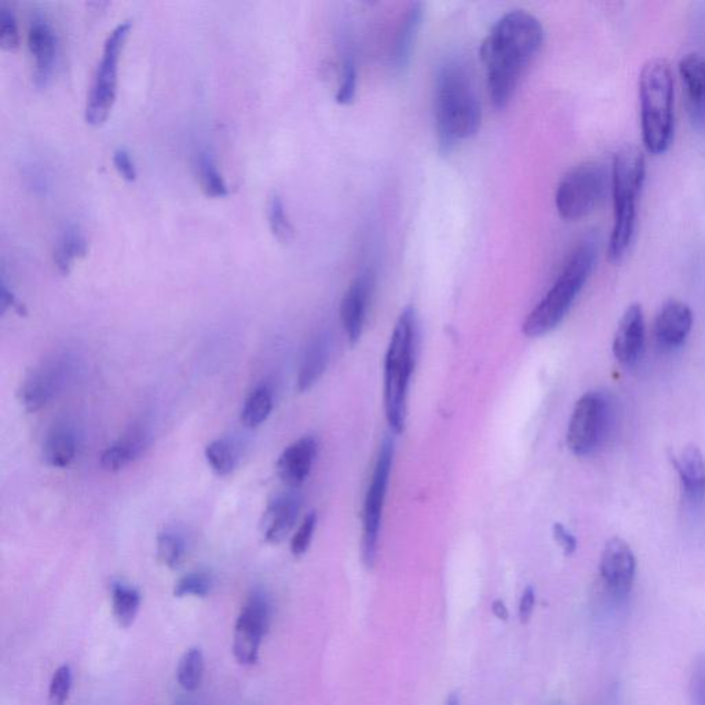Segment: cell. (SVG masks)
<instances>
[{"label": "cell", "instance_id": "6da1fadb", "mask_svg": "<svg viewBox=\"0 0 705 705\" xmlns=\"http://www.w3.org/2000/svg\"><path fill=\"white\" fill-rule=\"evenodd\" d=\"M543 40L542 24L524 10L507 13L493 25L482 42L480 56L495 108L503 109L509 104L522 72L539 53Z\"/></svg>", "mask_w": 705, "mask_h": 705}, {"label": "cell", "instance_id": "7a4b0ae2", "mask_svg": "<svg viewBox=\"0 0 705 705\" xmlns=\"http://www.w3.org/2000/svg\"><path fill=\"white\" fill-rule=\"evenodd\" d=\"M438 151L447 156L481 126V104L465 62L447 60L438 68L434 87Z\"/></svg>", "mask_w": 705, "mask_h": 705}, {"label": "cell", "instance_id": "3957f363", "mask_svg": "<svg viewBox=\"0 0 705 705\" xmlns=\"http://www.w3.org/2000/svg\"><path fill=\"white\" fill-rule=\"evenodd\" d=\"M598 255L597 235H588L577 244L566 259L553 287L522 324V332L528 338H540L550 334L564 321L588 279L593 275Z\"/></svg>", "mask_w": 705, "mask_h": 705}, {"label": "cell", "instance_id": "277c9868", "mask_svg": "<svg viewBox=\"0 0 705 705\" xmlns=\"http://www.w3.org/2000/svg\"><path fill=\"white\" fill-rule=\"evenodd\" d=\"M646 178V159L637 146H626L616 153L610 168L613 197V228L608 244V259L619 263L626 257L637 233V204Z\"/></svg>", "mask_w": 705, "mask_h": 705}, {"label": "cell", "instance_id": "5b68a950", "mask_svg": "<svg viewBox=\"0 0 705 705\" xmlns=\"http://www.w3.org/2000/svg\"><path fill=\"white\" fill-rule=\"evenodd\" d=\"M642 142L650 155H663L674 141L675 80L666 58H652L639 75Z\"/></svg>", "mask_w": 705, "mask_h": 705}, {"label": "cell", "instance_id": "8992f818", "mask_svg": "<svg viewBox=\"0 0 705 705\" xmlns=\"http://www.w3.org/2000/svg\"><path fill=\"white\" fill-rule=\"evenodd\" d=\"M418 320L412 306L405 308L394 325L385 359L383 405L387 423L393 433L401 434L407 423L409 382L415 367Z\"/></svg>", "mask_w": 705, "mask_h": 705}, {"label": "cell", "instance_id": "52a82bcc", "mask_svg": "<svg viewBox=\"0 0 705 705\" xmlns=\"http://www.w3.org/2000/svg\"><path fill=\"white\" fill-rule=\"evenodd\" d=\"M610 191V173L601 163L588 162L571 168L555 192V207L565 221H580L593 214Z\"/></svg>", "mask_w": 705, "mask_h": 705}, {"label": "cell", "instance_id": "ba28073f", "mask_svg": "<svg viewBox=\"0 0 705 705\" xmlns=\"http://www.w3.org/2000/svg\"><path fill=\"white\" fill-rule=\"evenodd\" d=\"M133 21H120L109 32L102 49L101 60L98 62L90 93L87 96L84 119L91 126H100L108 119L116 100V87H118V65L120 54L126 43Z\"/></svg>", "mask_w": 705, "mask_h": 705}, {"label": "cell", "instance_id": "9c48e42d", "mask_svg": "<svg viewBox=\"0 0 705 705\" xmlns=\"http://www.w3.org/2000/svg\"><path fill=\"white\" fill-rule=\"evenodd\" d=\"M613 420L612 401L604 392H588L573 408L566 444L577 456L595 454L610 433Z\"/></svg>", "mask_w": 705, "mask_h": 705}, {"label": "cell", "instance_id": "30bf717a", "mask_svg": "<svg viewBox=\"0 0 705 705\" xmlns=\"http://www.w3.org/2000/svg\"><path fill=\"white\" fill-rule=\"evenodd\" d=\"M394 458V443L387 437L379 449L370 487L365 495L363 509V560L368 568L375 564L378 554L379 532H381L383 507L389 487Z\"/></svg>", "mask_w": 705, "mask_h": 705}, {"label": "cell", "instance_id": "8fae6325", "mask_svg": "<svg viewBox=\"0 0 705 705\" xmlns=\"http://www.w3.org/2000/svg\"><path fill=\"white\" fill-rule=\"evenodd\" d=\"M272 616L270 599L261 591H254L241 609L233 635V653L243 666L257 663L262 638L268 633Z\"/></svg>", "mask_w": 705, "mask_h": 705}, {"label": "cell", "instance_id": "7c38bea8", "mask_svg": "<svg viewBox=\"0 0 705 705\" xmlns=\"http://www.w3.org/2000/svg\"><path fill=\"white\" fill-rule=\"evenodd\" d=\"M71 365L65 356H56L43 361L29 372L21 383L20 403L25 411L35 414L46 407L57 396L67 381Z\"/></svg>", "mask_w": 705, "mask_h": 705}, {"label": "cell", "instance_id": "4fadbf2b", "mask_svg": "<svg viewBox=\"0 0 705 705\" xmlns=\"http://www.w3.org/2000/svg\"><path fill=\"white\" fill-rule=\"evenodd\" d=\"M635 572L637 560L630 544L620 538L608 540L599 561V575L606 590L613 597H627L633 588Z\"/></svg>", "mask_w": 705, "mask_h": 705}, {"label": "cell", "instance_id": "5bb4252c", "mask_svg": "<svg viewBox=\"0 0 705 705\" xmlns=\"http://www.w3.org/2000/svg\"><path fill=\"white\" fill-rule=\"evenodd\" d=\"M374 284L375 279L371 272L361 273L350 283L343 295L341 320L347 341L352 346H356L363 335Z\"/></svg>", "mask_w": 705, "mask_h": 705}, {"label": "cell", "instance_id": "9a60e30c", "mask_svg": "<svg viewBox=\"0 0 705 705\" xmlns=\"http://www.w3.org/2000/svg\"><path fill=\"white\" fill-rule=\"evenodd\" d=\"M28 49L35 58L34 82L38 89H45L53 76L57 58V36L49 21L35 16L29 21Z\"/></svg>", "mask_w": 705, "mask_h": 705}, {"label": "cell", "instance_id": "2e32d148", "mask_svg": "<svg viewBox=\"0 0 705 705\" xmlns=\"http://www.w3.org/2000/svg\"><path fill=\"white\" fill-rule=\"evenodd\" d=\"M645 316L639 303L628 306L620 319L615 338H613V356L620 364L630 367L641 359L645 349Z\"/></svg>", "mask_w": 705, "mask_h": 705}, {"label": "cell", "instance_id": "e0dca14e", "mask_svg": "<svg viewBox=\"0 0 705 705\" xmlns=\"http://www.w3.org/2000/svg\"><path fill=\"white\" fill-rule=\"evenodd\" d=\"M681 76L686 93V107L690 122L697 130H705V57L692 51L679 61Z\"/></svg>", "mask_w": 705, "mask_h": 705}, {"label": "cell", "instance_id": "ac0fdd59", "mask_svg": "<svg viewBox=\"0 0 705 705\" xmlns=\"http://www.w3.org/2000/svg\"><path fill=\"white\" fill-rule=\"evenodd\" d=\"M693 312L685 302L670 299L661 306L655 319V336L660 346L677 349L686 342L693 328Z\"/></svg>", "mask_w": 705, "mask_h": 705}, {"label": "cell", "instance_id": "d6986e66", "mask_svg": "<svg viewBox=\"0 0 705 705\" xmlns=\"http://www.w3.org/2000/svg\"><path fill=\"white\" fill-rule=\"evenodd\" d=\"M317 449L316 438L309 436L299 438L284 449L277 460L276 470L277 476L287 487L298 488L306 481L316 460Z\"/></svg>", "mask_w": 705, "mask_h": 705}, {"label": "cell", "instance_id": "ffe728a7", "mask_svg": "<svg viewBox=\"0 0 705 705\" xmlns=\"http://www.w3.org/2000/svg\"><path fill=\"white\" fill-rule=\"evenodd\" d=\"M301 510L297 493L276 496L266 507L261 521L263 538L270 544H279L290 535Z\"/></svg>", "mask_w": 705, "mask_h": 705}, {"label": "cell", "instance_id": "44dd1931", "mask_svg": "<svg viewBox=\"0 0 705 705\" xmlns=\"http://www.w3.org/2000/svg\"><path fill=\"white\" fill-rule=\"evenodd\" d=\"M671 463L677 471L683 495L693 506L705 500V460L696 445H689L681 455H671Z\"/></svg>", "mask_w": 705, "mask_h": 705}, {"label": "cell", "instance_id": "7402d4cb", "mask_svg": "<svg viewBox=\"0 0 705 705\" xmlns=\"http://www.w3.org/2000/svg\"><path fill=\"white\" fill-rule=\"evenodd\" d=\"M149 444V433L145 426L135 425L127 430L116 443L109 445L102 452L100 463L102 469L111 471L123 470L124 467L140 458Z\"/></svg>", "mask_w": 705, "mask_h": 705}, {"label": "cell", "instance_id": "603a6c76", "mask_svg": "<svg viewBox=\"0 0 705 705\" xmlns=\"http://www.w3.org/2000/svg\"><path fill=\"white\" fill-rule=\"evenodd\" d=\"M423 5L422 3H412L407 14L398 27L396 42L393 49V68L398 73H404L411 64L412 53L416 39H418L419 29L422 27Z\"/></svg>", "mask_w": 705, "mask_h": 705}, {"label": "cell", "instance_id": "cb8c5ba5", "mask_svg": "<svg viewBox=\"0 0 705 705\" xmlns=\"http://www.w3.org/2000/svg\"><path fill=\"white\" fill-rule=\"evenodd\" d=\"M330 339L327 335H319L306 347L305 354L298 374V390L301 393L308 392L327 370L330 361Z\"/></svg>", "mask_w": 705, "mask_h": 705}, {"label": "cell", "instance_id": "d4e9b609", "mask_svg": "<svg viewBox=\"0 0 705 705\" xmlns=\"http://www.w3.org/2000/svg\"><path fill=\"white\" fill-rule=\"evenodd\" d=\"M78 451L75 431L69 426L58 425L47 434L43 443V458L47 465L56 469H65L72 465Z\"/></svg>", "mask_w": 705, "mask_h": 705}, {"label": "cell", "instance_id": "484cf974", "mask_svg": "<svg viewBox=\"0 0 705 705\" xmlns=\"http://www.w3.org/2000/svg\"><path fill=\"white\" fill-rule=\"evenodd\" d=\"M87 239L78 225L71 224L62 230L54 247L53 261L62 275L71 272L76 259L86 257Z\"/></svg>", "mask_w": 705, "mask_h": 705}, {"label": "cell", "instance_id": "4316f807", "mask_svg": "<svg viewBox=\"0 0 705 705\" xmlns=\"http://www.w3.org/2000/svg\"><path fill=\"white\" fill-rule=\"evenodd\" d=\"M196 174L202 191L208 197L221 199L229 195L228 185L224 180V175L219 171L214 153L208 148L200 149L196 155Z\"/></svg>", "mask_w": 705, "mask_h": 705}, {"label": "cell", "instance_id": "83f0119b", "mask_svg": "<svg viewBox=\"0 0 705 705\" xmlns=\"http://www.w3.org/2000/svg\"><path fill=\"white\" fill-rule=\"evenodd\" d=\"M141 608V594L137 588L123 582L112 584V610L122 628L133 626Z\"/></svg>", "mask_w": 705, "mask_h": 705}, {"label": "cell", "instance_id": "f1b7e54d", "mask_svg": "<svg viewBox=\"0 0 705 705\" xmlns=\"http://www.w3.org/2000/svg\"><path fill=\"white\" fill-rule=\"evenodd\" d=\"M273 409V390L268 385L258 386L247 397L241 409V422L248 429H255L266 422Z\"/></svg>", "mask_w": 705, "mask_h": 705}, {"label": "cell", "instance_id": "f546056e", "mask_svg": "<svg viewBox=\"0 0 705 705\" xmlns=\"http://www.w3.org/2000/svg\"><path fill=\"white\" fill-rule=\"evenodd\" d=\"M204 670H206V664H204L202 650L197 648L186 650L177 670L178 683L181 688L186 692H196L202 685Z\"/></svg>", "mask_w": 705, "mask_h": 705}, {"label": "cell", "instance_id": "4dcf8cb0", "mask_svg": "<svg viewBox=\"0 0 705 705\" xmlns=\"http://www.w3.org/2000/svg\"><path fill=\"white\" fill-rule=\"evenodd\" d=\"M268 221L273 236L280 243H288V241L292 240V237H294V226H292L290 218H288L286 206H284L283 199H281L279 193H272V196L269 197Z\"/></svg>", "mask_w": 705, "mask_h": 705}, {"label": "cell", "instance_id": "1f68e13d", "mask_svg": "<svg viewBox=\"0 0 705 705\" xmlns=\"http://www.w3.org/2000/svg\"><path fill=\"white\" fill-rule=\"evenodd\" d=\"M206 459L214 473L221 477L229 476L237 463L235 449L226 440H215L208 444Z\"/></svg>", "mask_w": 705, "mask_h": 705}, {"label": "cell", "instance_id": "d6a6232c", "mask_svg": "<svg viewBox=\"0 0 705 705\" xmlns=\"http://www.w3.org/2000/svg\"><path fill=\"white\" fill-rule=\"evenodd\" d=\"M157 555L167 568L177 569L185 557V542L174 532H163L157 536Z\"/></svg>", "mask_w": 705, "mask_h": 705}, {"label": "cell", "instance_id": "836d02e7", "mask_svg": "<svg viewBox=\"0 0 705 705\" xmlns=\"http://www.w3.org/2000/svg\"><path fill=\"white\" fill-rule=\"evenodd\" d=\"M213 577L206 572H193L178 580L174 587V595L177 598L184 597H207L213 590Z\"/></svg>", "mask_w": 705, "mask_h": 705}, {"label": "cell", "instance_id": "e575fe53", "mask_svg": "<svg viewBox=\"0 0 705 705\" xmlns=\"http://www.w3.org/2000/svg\"><path fill=\"white\" fill-rule=\"evenodd\" d=\"M20 45V34L16 13L6 3H0V46L5 50L14 51Z\"/></svg>", "mask_w": 705, "mask_h": 705}, {"label": "cell", "instance_id": "d590c367", "mask_svg": "<svg viewBox=\"0 0 705 705\" xmlns=\"http://www.w3.org/2000/svg\"><path fill=\"white\" fill-rule=\"evenodd\" d=\"M357 90L356 62L350 54H346L342 64V79L335 100L338 104L349 105L354 101Z\"/></svg>", "mask_w": 705, "mask_h": 705}, {"label": "cell", "instance_id": "8d00e7d4", "mask_svg": "<svg viewBox=\"0 0 705 705\" xmlns=\"http://www.w3.org/2000/svg\"><path fill=\"white\" fill-rule=\"evenodd\" d=\"M72 689V671L68 666H62L54 672L49 689V705H64L67 703Z\"/></svg>", "mask_w": 705, "mask_h": 705}, {"label": "cell", "instance_id": "74e56055", "mask_svg": "<svg viewBox=\"0 0 705 705\" xmlns=\"http://www.w3.org/2000/svg\"><path fill=\"white\" fill-rule=\"evenodd\" d=\"M317 526V513L312 511L306 515L305 520L302 521L301 526H299L297 533H295L294 538L291 540V553L294 557H302L309 550L310 544H312L314 532H316Z\"/></svg>", "mask_w": 705, "mask_h": 705}, {"label": "cell", "instance_id": "f35d334b", "mask_svg": "<svg viewBox=\"0 0 705 705\" xmlns=\"http://www.w3.org/2000/svg\"><path fill=\"white\" fill-rule=\"evenodd\" d=\"M689 689L692 704L705 705V653L694 663Z\"/></svg>", "mask_w": 705, "mask_h": 705}, {"label": "cell", "instance_id": "ab89813d", "mask_svg": "<svg viewBox=\"0 0 705 705\" xmlns=\"http://www.w3.org/2000/svg\"><path fill=\"white\" fill-rule=\"evenodd\" d=\"M113 164L116 170L122 175L123 180L134 182L137 180V168H135L134 160L131 159L130 152L126 148H118L113 152Z\"/></svg>", "mask_w": 705, "mask_h": 705}, {"label": "cell", "instance_id": "60d3db41", "mask_svg": "<svg viewBox=\"0 0 705 705\" xmlns=\"http://www.w3.org/2000/svg\"><path fill=\"white\" fill-rule=\"evenodd\" d=\"M536 605V593L535 588L529 586L526 587L524 593L521 595L520 606H518V617H520V622L522 624H528L529 620L533 615V610H535Z\"/></svg>", "mask_w": 705, "mask_h": 705}, {"label": "cell", "instance_id": "b9f144b4", "mask_svg": "<svg viewBox=\"0 0 705 705\" xmlns=\"http://www.w3.org/2000/svg\"><path fill=\"white\" fill-rule=\"evenodd\" d=\"M555 542L560 544L562 550H564L565 555L575 554L577 549V540L575 535H572L568 529L562 524H555L553 528Z\"/></svg>", "mask_w": 705, "mask_h": 705}, {"label": "cell", "instance_id": "7bdbcfd3", "mask_svg": "<svg viewBox=\"0 0 705 705\" xmlns=\"http://www.w3.org/2000/svg\"><path fill=\"white\" fill-rule=\"evenodd\" d=\"M0 306H2V313H6V310L10 308L16 309L17 312L20 314L25 313L24 306L21 305L20 302H18L16 295H14L13 291L10 290L9 286H7L5 277H2V290H0Z\"/></svg>", "mask_w": 705, "mask_h": 705}, {"label": "cell", "instance_id": "ee69618b", "mask_svg": "<svg viewBox=\"0 0 705 705\" xmlns=\"http://www.w3.org/2000/svg\"><path fill=\"white\" fill-rule=\"evenodd\" d=\"M492 612L493 615L498 617L499 620H503V622H507V620H509V609H507V606L504 604L502 599H496V601H493Z\"/></svg>", "mask_w": 705, "mask_h": 705}, {"label": "cell", "instance_id": "f6af8a7d", "mask_svg": "<svg viewBox=\"0 0 705 705\" xmlns=\"http://www.w3.org/2000/svg\"><path fill=\"white\" fill-rule=\"evenodd\" d=\"M445 705H459V697L456 694H451L448 697L447 703Z\"/></svg>", "mask_w": 705, "mask_h": 705}]
</instances>
